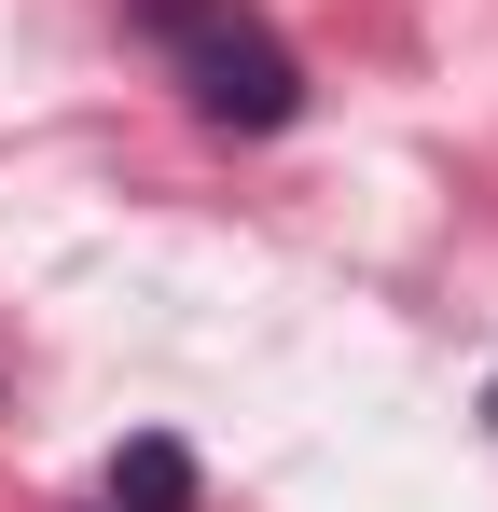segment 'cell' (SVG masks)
<instances>
[{
    "label": "cell",
    "instance_id": "6da1fadb",
    "mask_svg": "<svg viewBox=\"0 0 498 512\" xmlns=\"http://www.w3.org/2000/svg\"><path fill=\"white\" fill-rule=\"evenodd\" d=\"M125 28L180 70V97H194L222 139H277V125H305V56H291L249 0H125Z\"/></svg>",
    "mask_w": 498,
    "mask_h": 512
},
{
    "label": "cell",
    "instance_id": "7a4b0ae2",
    "mask_svg": "<svg viewBox=\"0 0 498 512\" xmlns=\"http://www.w3.org/2000/svg\"><path fill=\"white\" fill-rule=\"evenodd\" d=\"M111 512H194V443H166V429L111 443Z\"/></svg>",
    "mask_w": 498,
    "mask_h": 512
},
{
    "label": "cell",
    "instance_id": "3957f363",
    "mask_svg": "<svg viewBox=\"0 0 498 512\" xmlns=\"http://www.w3.org/2000/svg\"><path fill=\"white\" fill-rule=\"evenodd\" d=\"M485 416H498V374H485Z\"/></svg>",
    "mask_w": 498,
    "mask_h": 512
}]
</instances>
